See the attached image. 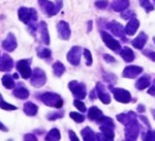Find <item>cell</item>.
Returning <instances> with one entry per match:
<instances>
[{
	"label": "cell",
	"instance_id": "obj_17",
	"mask_svg": "<svg viewBox=\"0 0 155 141\" xmlns=\"http://www.w3.org/2000/svg\"><path fill=\"white\" fill-rule=\"evenodd\" d=\"M12 94H13V96H15L16 98H18V99L25 100L29 97L30 92H29V90L22 83H19L17 86L14 87Z\"/></svg>",
	"mask_w": 155,
	"mask_h": 141
},
{
	"label": "cell",
	"instance_id": "obj_46",
	"mask_svg": "<svg viewBox=\"0 0 155 141\" xmlns=\"http://www.w3.org/2000/svg\"><path fill=\"white\" fill-rule=\"evenodd\" d=\"M24 140H30V141H36L37 140V137H36L35 134H32V133H27L24 135Z\"/></svg>",
	"mask_w": 155,
	"mask_h": 141
},
{
	"label": "cell",
	"instance_id": "obj_51",
	"mask_svg": "<svg viewBox=\"0 0 155 141\" xmlns=\"http://www.w3.org/2000/svg\"><path fill=\"white\" fill-rule=\"evenodd\" d=\"M137 111L139 113H143L145 112V106L143 105V104H139V105L137 106Z\"/></svg>",
	"mask_w": 155,
	"mask_h": 141
},
{
	"label": "cell",
	"instance_id": "obj_53",
	"mask_svg": "<svg viewBox=\"0 0 155 141\" xmlns=\"http://www.w3.org/2000/svg\"><path fill=\"white\" fill-rule=\"evenodd\" d=\"M0 130H1V131H4V132H7V131H8V128H7V127H6L3 123L0 122Z\"/></svg>",
	"mask_w": 155,
	"mask_h": 141
},
{
	"label": "cell",
	"instance_id": "obj_30",
	"mask_svg": "<svg viewBox=\"0 0 155 141\" xmlns=\"http://www.w3.org/2000/svg\"><path fill=\"white\" fill-rule=\"evenodd\" d=\"M52 69H53V73L55 76L61 77L65 72V66L64 64L60 61H56L52 64Z\"/></svg>",
	"mask_w": 155,
	"mask_h": 141
},
{
	"label": "cell",
	"instance_id": "obj_12",
	"mask_svg": "<svg viewBox=\"0 0 155 141\" xmlns=\"http://www.w3.org/2000/svg\"><path fill=\"white\" fill-rule=\"evenodd\" d=\"M95 90H96L97 97L99 98L100 101L103 104H110L111 102V96L108 93V91L105 88L104 84L102 82H97L96 86H95Z\"/></svg>",
	"mask_w": 155,
	"mask_h": 141
},
{
	"label": "cell",
	"instance_id": "obj_43",
	"mask_svg": "<svg viewBox=\"0 0 155 141\" xmlns=\"http://www.w3.org/2000/svg\"><path fill=\"white\" fill-rule=\"evenodd\" d=\"M94 4H95V6H96L97 8L105 9L108 6V4H109V2H108V0H97Z\"/></svg>",
	"mask_w": 155,
	"mask_h": 141
},
{
	"label": "cell",
	"instance_id": "obj_11",
	"mask_svg": "<svg viewBox=\"0 0 155 141\" xmlns=\"http://www.w3.org/2000/svg\"><path fill=\"white\" fill-rule=\"evenodd\" d=\"M105 27H106L107 30H109L114 36L123 39L124 41H127L126 37H125V34H126L125 33V29H124L123 26H122V24L119 23V22L112 20L110 22H108V23H106Z\"/></svg>",
	"mask_w": 155,
	"mask_h": 141
},
{
	"label": "cell",
	"instance_id": "obj_1",
	"mask_svg": "<svg viewBox=\"0 0 155 141\" xmlns=\"http://www.w3.org/2000/svg\"><path fill=\"white\" fill-rule=\"evenodd\" d=\"M17 14L18 19L27 26L30 33L33 36H36V31L38 30L39 26V24L37 23L38 13L36 11V9L32 7H24V6H22V7L18 9Z\"/></svg>",
	"mask_w": 155,
	"mask_h": 141
},
{
	"label": "cell",
	"instance_id": "obj_32",
	"mask_svg": "<svg viewBox=\"0 0 155 141\" xmlns=\"http://www.w3.org/2000/svg\"><path fill=\"white\" fill-rule=\"evenodd\" d=\"M51 54L52 52L49 48H45V47H38L37 48V56L41 59H45V60H47V59L51 58Z\"/></svg>",
	"mask_w": 155,
	"mask_h": 141
},
{
	"label": "cell",
	"instance_id": "obj_44",
	"mask_svg": "<svg viewBox=\"0 0 155 141\" xmlns=\"http://www.w3.org/2000/svg\"><path fill=\"white\" fill-rule=\"evenodd\" d=\"M142 53L145 55L146 57H148L150 60H152L153 62H155V51L150 50V49H146V50H143Z\"/></svg>",
	"mask_w": 155,
	"mask_h": 141
},
{
	"label": "cell",
	"instance_id": "obj_8",
	"mask_svg": "<svg viewBox=\"0 0 155 141\" xmlns=\"http://www.w3.org/2000/svg\"><path fill=\"white\" fill-rule=\"evenodd\" d=\"M141 130V126L138 120L133 121L127 125H125L124 133H125V140H136L137 137L139 136V132Z\"/></svg>",
	"mask_w": 155,
	"mask_h": 141
},
{
	"label": "cell",
	"instance_id": "obj_4",
	"mask_svg": "<svg viewBox=\"0 0 155 141\" xmlns=\"http://www.w3.org/2000/svg\"><path fill=\"white\" fill-rule=\"evenodd\" d=\"M31 62H32V58L21 59V60H18L16 62V64H15L16 70L20 74V76L23 79H28V78L31 77V75H32Z\"/></svg>",
	"mask_w": 155,
	"mask_h": 141
},
{
	"label": "cell",
	"instance_id": "obj_42",
	"mask_svg": "<svg viewBox=\"0 0 155 141\" xmlns=\"http://www.w3.org/2000/svg\"><path fill=\"white\" fill-rule=\"evenodd\" d=\"M121 17L123 19H129L130 20V19L135 18V13L130 9H126V10H124L121 13Z\"/></svg>",
	"mask_w": 155,
	"mask_h": 141
},
{
	"label": "cell",
	"instance_id": "obj_10",
	"mask_svg": "<svg viewBox=\"0 0 155 141\" xmlns=\"http://www.w3.org/2000/svg\"><path fill=\"white\" fill-rule=\"evenodd\" d=\"M82 53H83V48L80 46H73L66 55L67 61L73 66H77L80 64Z\"/></svg>",
	"mask_w": 155,
	"mask_h": 141
},
{
	"label": "cell",
	"instance_id": "obj_49",
	"mask_svg": "<svg viewBox=\"0 0 155 141\" xmlns=\"http://www.w3.org/2000/svg\"><path fill=\"white\" fill-rule=\"evenodd\" d=\"M147 92H148V94H151L152 96H155V81L153 82V84L151 85V87L148 89Z\"/></svg>",
	"mask_w": 155,
	"mask_h": 141
},
{
	"label": "cell",
	"instance_id": "obj_47",
	"mask_svg": "<svg viewBox=\"0 0 155 141\" xmlns=\"http://www.w3.org/2000/svg\"><path fill=\"white\" fill-rule=\"evenodd\" d=\"M68 134H69V138H70L71 141H78L79 140V138L77 137V135H76V133H75L74 131L69 130L68 131Z\"/></svg>",
	"mask_w": 155,
	"mask_h": 141
},
{
	"label": "cell",
	"instance_id": "obj_6",
	"mask_svg": "<svg viewBox=\"0 0 155 141\" xmlns=\"http://www.w3.org/2000/svg\"><path fill=\"white\" fill-rule=\"evenodd\" d=\"M47 76L43 69L36 67L32 70V75L30 77V84L35 88H40L46 83Z\"/></svg>",
	"mask_w": 155,
	"mask_h": 141
},
{
	"label": "cell",
	"instance_id": "obj_48",
	"mask_svg": "<svg viewBox=\"0 0 155 141\" xmlns=\"http://www.w3.org/2000/svg\"><path fill=\"white\" fill-rule=\"evenodd\" d=\"M139 119L145 124V126H147V128H148V129H150V128H151V125H150L149 121H148V119H147V117H145V116H143V115H139Z\"/></svg>",
	"mask_w": 155,
	"mask_h": 141
},
{
	"label": "cell",
	"instance_id": "obj_52",
	"mask_svg": "<svg viewBox=\"0 0 155 141\" xmlns=\"http://www.w3.org/2000/svg\"><path fill=\"white\" fill-rule=\"evenodd\" d=\"M92 20H89L88 22H87V32H90L91 30H92Z\"/></svg>",
	"mask_w": 155,
	"mask_h": 141
},
{
	"label": "cell",
	"instance_id": "obj_35",
	"mask_svg": "<svg viewBox=\"0 0 155 141\" xmlns=\"http://www.w3.org/2000/svg\"><path fill=\"white\" fill-rule=\"evenodd\" d=\"M97 123L99 124V125H109V126L115 127V124L113 122V120H112V118L107 117V116H104V115L97 120Z\"/></svg>",
	"mask_w": 155,
	"mask_h": 141
},
{
	"label": "cell",
	"instance_id": "obj_34",
	"mask_svg": "<svg viewBox=\"0 0 155 141\" xmlns=\"http://www.w3.org/2000/svg\"><path fill=\"white\" fill-rule=\"evenodd\" d=\"M64 116V111H56V112H50L46 115V118L49 121H55L59 119V118H62Z\"/></svg>",
	"mask_w": 155,
	"mask_h": 141
},
{
	"label": "cell",
	"instance_id": "obj_5",
	"mask_svg": "<svg viewBox=\"0 0 155 141\" xmlns=\"http://www.w3.org/2000/svg\"><path fill=\"white\" fill-rule=\"evenodd\" d=\"M68 88L76 99L82 100L86 97L87 94L86 85L83 82H78L77 80H72L68 83Z\"/></svg>",
	"mask_w": 155,
	"mask_h": 141
},
{
	"label": "cell",
	"instance_id": "obj_41",
	"mask_svg": "<svg viewBox=\"0 0 155 141\" xmlns=\"http://www.w3.org/2000/svg\"><path fill=\"white\" fill-rule=\"evenodd\" d=\"M142 139L148 141H155V130L149 129L146 133H144L142 135Z\"/></svg>",
	"mask_w": 155,
	"mask_h": 141
},
{
	"label": "cell",
	"instance_id": "obj_19",
	"mask_svg": "<svg viewBox=\"0 0 155 141\" xmlns=\"http://www.w3.org/2000/svg\"><path fill=\"white\" fill-rule=\"evenodd\" d=\"M116 118L120 123L124 124V125H127V124L133 122V121H136L137 115L133 112V111H129V112H127V113L118 114V115L116 116Z\"/></svg>",
	"mask_w": 155,
	"mask_h": 141
},
{
	"label": "cell",
	"instance_id": "obj_40",
	"mask_svg": "<svg viewBox=\"0 0 155 141\" xmlns=\"http://www.w3.org/2000/svg\"><path fill=\"white\" fill-rule=\"evenodd\" d=\"M73 105L76 107L77 109L80 111V112H85V111L87 110V108H86V106H85V104L82 102L80 99H74Z\"/></svg>",
	"mask_w": 155,
	"mask_h": 141
},
{
	"label": "cell",
	"instance_id": "obj_39",
	"mask_svg": "<svg viewBox=\"0 0 155 141\" xmlns=\"http://www.w3.org/2000/svg\"><path fill=\"white\" fill-rule=\"evenodd\" d=\"M103 79L106 81V82L109 83V85H113L114 83H116L117 77H116V75H114L112 73H106L103 75Z\"/></svg>",
	"mask_w": 155,
	"mask_h": 141
},
{
	"label": "cell",
	"instance_id": "obj_28",
	"mask_svg": "<svg viewBox=\"0 0 155 141\" xmlns=\"http://www.w3.org/2000/svg\"><path fill=\"white\" fill-rule=\"evenodd\" d=\"M1 82L6 89H14V87H15L14 77L11 76L10 74H5L4 76L1 78Z\"/></svg>",
	"mask_w": 155,
	"mask_h": 141
},
{
	"label": "cell",
	"instance_id": "obj_29",
	"mask_svg": "<svg viewBox=\"0 0 155 141\" xmlns=\"http://www.w3.org/2000/svg\"><path fill=\"white\" fill-rule=\"evenodd\" d=\"M81 135H82V138H83V140H85V141L96 140V136H95L94 131L88 126H86L85 128H83L81 130Z\"/></svg>",
	"mask_w": 155,
	"mask_h": 141
},
{
	"label": "cell",
	"instance_id": "obj_31",
	"mask_svg": "<svg viewBox=\"0 0 155 141\" xmlns=\"http://www.w3.org/2000/svg\"><path fill=\"white\" fill-rule=\"evenodd\" d=\"M46 141H57L61 139L60 132L57 128H52L50 131H48V133L46 134L45 138Z\"/></svg>",
	"mask_w": 155,
	"mask_h": 141
},
{
	"label": "cell",
	"instance_id": "obj_15",
	"mask_svg": "<svg viewBox=\"0 0 155 141\" xmlns=\"http://www.w3.org/2000/svg\"><path fill=\"white\" fill-rule=\"evenodd\" d=\"M57 31L59 38L62 40H68L71 36V29L70 26L66 21L61 20L57 23Z\"/></svg>",
	"mask_w": 155,
	"mask_h": 141
},
{
	"label": "cell",
	"instance_id": "obj_18",
	"mask_svg": "<svg viewBox=\"0 0 155 141\" xmlns=\"http://www.w3.org/2000/svg\"><path fill=\"white\" fill-rule=\"evenodd\" d=\"M38 30H39V33H40L41 41L43 42L45 45H49V44H50V36H49L47 24H46L45 21H40V22H39Z\"/></svg>",
	"mask_w": 155,
	"mask_h": 141
},
{
	"label": "cell",
	"instance_id": "obj_22",
	"mask_svg": "<svg viewBox=\"0 0 155 141\" xmlns=\"http://www.w3.org/2000/svg\"><path fill=\"white\" fill-rule=\"evenodd\" d=\"M129 0H113L111 4L112 10L115 12H123L129 7Z\"/></svg>",
	"mask_w": 155,
	"mask_h": 141
},
{
	"label": "cell",
	"instance_id": "obj_9",
	"mask_svg": "<svg viewBox=\"0 0 155 141\" xmlns=\"http://www.w3.org/2000/svg\"><path fill=\"white\" fill-rule=\"evenodd\" d=\"M100 34H101V38H102V40H103L104 44L106 45L110 50L114 52H119L121 50L122 47H121V44L119 43V41H117L111 34H109L108 32L104 30H101Z\"/></svg>",
	"mask_w": 155,
	"mask_h": 141
},
{
	"label": "cell",
	"instance_id": "obj_50",
	"mask_svg": "<svg viewBox=\"0 0 155 141\" xmlns=\"http://www.w3.org/2000/svg\"><path fill=\"white\" fill-rule=\"evenodd\" d=\"M89 95H90V97H89V98H90V100L91 101H93V100H95V99H96V97H97V93H96V90H92L91 91V92H90V94H89Z\"/></svg>",
	"mask_w": 155,
	"mask_h": 141
},
{
	"label": "cell",
	"instance_id": "obj_55",
	"mask_svg": "<svg viewBox=\"0 0 155 141\" xmlns=\"http://www.w3.org/2000/svg\"><path fill=\"white\" fill-rule=\"evenodd\" d=\"M13 77H14V78H15V79H17V78L19 77V75H18L17 73H15L14 75H13Z\"/></svg>",
	"mask_w": 155,
	"mask_h": 141
},
{
	"label": "cell",
	"instance_id": "obj_13",
	"mask_svg": "<svg viewBox=\"0 0 155 141\" xmlns=\"http://www.w3.org/2000/svg\"><path fill=\"white\" fill-rule=\"evenodd\" d=\"M2 48L7 52H12L17 48V40H16L15 35L12 32H9L4 40L2 41Z\"/></svg>",
	"mask_w": 155,
	"mask_h": 141
},
{
	"label": "cell",
	"instance_id": "obj_14",
	"mask_svg": "<svg viewBox=\"0 0 155 141\" xmlns=\"http://www.w3.org/2000/svg\"><path fill=\"white\" fill-rule=\"evenodd\" d=\"M143 72V68L141 66H136V65H130L124 68L123 72H122V77L128 78V79H134L137 76H139Z\"/></svg>",
	"mask_w": 155,
	"mask_h": 141
},
{
	"label": "cell",
	"instance_id": "obj_27",
	"mask_svg": "<svg viewBox=\"0 0 155 141\" xmlns=\"http://www.w3.org/2000/svg\"><path fill=\"white\" fill-rule=\"evenodd\" d=\"M87 116L91 121H97L99 118H101L102 116H103V113H102V111L98 107L92 106V107L89 108Z\"/></svg>",
	"mask_w": 155,
	"mask_h": 141
},
{
	"label": "cell",
	"instance_id": "obj_7",
	"mask_svg": "<svg viewBox=\"0 0 155 141\" xmlns=\"http://www.w3.org/2000/svg\"><path fill=\"white\" fill-rule=\"evenodd\" d=\"M109 89L114 96V99L120 103L127 104L131 101V94L128 90L123 88H116L112 85H109Z\"/></svg>",
	"mask_w": 155,
	"mask_h": 141
},
{
	"label": "cell",
	"instance_id": "obj_57",
	"mask_svg": "<svg viewBox=\"0 0 155 141\" xmlns=\"http://www.w3.org/2000/svg\"><path fill=\"white\" fill-rule=\"evenodd\" d=\"M153 41H154V43H155V37H153Z\"/></svg>",
	"mask_w": 155,
	"mask_h": 141
},
{
	"label": "cell",
	"instance_id": "obj_59",
	"mask_svg": "<svg viewBox=\"0 0 155 141\" xmlns=\"http://www.w3.org/2000/svg\"><path fill=\"white\" fill-rule=\"evenodd\" d=\"M154 3H155V0H154Z\"/></svg>",
	"mask_w": 155,
	"mask_h": 141
},
{
	"label": "cell",
	"instance_id": "obj_56",
	"mask_svg": "<svg viewBox=\"0 0 155 141\" xmlns=\"http://www.w3.org/2000/svg\"><path fill=\"white\" fill-rule=\"evenodd\" d=\"M2 100H4V99H3L2 95H1V94H0V103H1V101H2Z\"/></svg>",
	"mask_w": 155,
	"mask_h": 141
},
{
	"label": "cell",
	"instance_id": "obj_3",
	"mask_svg": "<svg viewBox=\"0 0 155 141\" xmlns=\"http://www.w3.org/2000/svg\"><path fill=\"white\" fill-rule=\"evenodd\" d=\"M38 4L48 17H52L63 7V0H56L55 2H51L49 0H38Z\"/></svg>",
	"mask_w": 155,
	"mask_h": 141
},
{
	"label": "cell",
	"instance_id": "obj_54",
	"mask_svg": "<svg viewBox=\"0 0 155 141\" xmlns=\"http://www.w3.org/2000/svg\"><path fill=\"white\" fill-rule=\"evenodd\" d=\"M151 113H152V116L155 119V109H151Z\"/></svg>",
	"mask_w": 155,
	"mask_h": 141
},
{
	"label": "cell",
	"instance_id": "obj_16",
	"mask_svg": "<svg viewBox=\"0 0 155 141\" xmlns=\"http://www.w3.org/2000/svg\"><path fill=\"white\" fill-rule=\"evenodd\" d=\"M14 67V61L7 53H3L0 59V71L9 72Z\"/></svg>",
	"mask_w": 155,
	"mask_h": 141
},
{
	"label": "cell",
	"instance_id": "obj_21",
	"mask_svg": "<svg viewBox=\"0 0 155 141\" xmlns=\"http://www.w3.org/2000/svg\"><path fill=\"white\" fill-rule=\"evenodd\" d=\"M147 40H148V35L145 33V32L142 31V32H140L139 35H138L134 40H132L131 44H132V46L134 48L139 49V50H142L145 46V44H146Z\"/></svg>",
	"mask_w": 155,
	"mask_h": 141
},
{
	"label": "cell",
	"instance_id": "obj_58",
	"mask_svg": "<svg viewBox=\"0 0 155 141\" xmlns=\"http://www.w3.org/2000/svg\"><path fill=\"white\" fill-rule=\"evenodd\" d=\"M0 59H1V55H0Z\"/></svg>",
	"mask_w": 155,
	"mask_h": 141
},
{
	"label": "cell",
	"instance_id": "obj_38",
	"mask_svg": "<svg viewBox=\"0 0 155 141\" xmlns=\"http://www.w3.org/2000/svg\"><path fill=\"white\" fill-rule=\"evenodd\" d=\"M0 108L3 110H6V111H13V110H17V107L15 105H13V104H10L8 102H6V101L2 100L1 103H0Z\"/></svg>",
	"mask_w": 155,
	"mask_h": 141
},
{
	"label": "cell",
	"instance_id": "obj_20",
	"mask_svg": "<svg viewBox=\"0 0 155 141\" xmlns=\"http://www.w3.org/2000/svg\"><path fill=\"white\" fill-rule=\"evenodd\" d=\"M139 26H140V22L138 19H136V18L130 19V20L128 21L127 25L124 27L125 33H126V35H128V36H133L135 33H136V31L138 30Z\"/></svg>",
	"mask_w": 155,
	"mask_h": 141
},
{
	"label": "cell",
	"instance_id": "obj_36",
	"mask_svg": "<svg viewBox=\"0 0 155 141\" xmlns=\"http://www.w3.org/2000/svg\"><path fill=\"white\" fill-rule=\"evenodd\" d=\"M69 116H70V118H72L76 123H82V122H84V120H85V116L83 114L78 113V112H73V111L69 113Z\"/></svg>",
	"mask_w": 155,
	"mask_h": 141
},
{
	"label": "cell",
	"instance_id": "obj_45",
	"mask_svg": "<svg viewBox=\"0 0 155 141\" xmlns=\"http://www.w3.org/2000/svg\"><path fill=\"white\" fill-rule=\"evenodd\" d=\"M103 59L107 62V63H114V62H116L115 58L109 54H103Z\"/></svg>",
	"mask_w": 155,
	"mask_h": 141
},
{
	"label": "cell",
	"instance_id": "obj_25",
	"mask_svg": "<svg viewBox=\"0 0 155 141\" xmlns=\"http://www.w3.org/2000/svg\"><path fill=\"white\" fill-rule=\"evenodd\" d=\"M119 54L121 58L123 59L125 62H127V63H130V62H132L135 59V54L133 50L128 46H124L123 48H121V50L119 51Z\"/></svg>",
	"mask_w": 155,
	"mask_h": 141
},
{
	"label": "cell",
	"instance_id": "obj_37",
	"mask_svg": "<svg viewBox=\"0 0 155 141\" xmlns=\"http://www.w3.org/2000/svg\"><path fill=\"white\" fill-rule=\"evenodd\" d=\"M83 56L85 58V62H86L87 66H91L92 63H93V60H92V54L87 48L83 49Z\"/></svg>",
	"mask_w": 155,
	"mask_h": 141
},
{
	"label": "cell",
	"instance_id": "obj_23",
	"mask_svg": "<svg viewBox=\"0 0 155 141\" xmlns=\"http://www.w3.org/2000/svg\"><path fill=\"white\" fill-rule=\"evenodd\" d=\"M151 83V77L150 75L144 74L141 77H139L137 79V81L135 82V87L138 90H144L145 88L149 87Z\"/></svg>",
	"mask_w": 155,
	"mask_h": 141
},
{
	"label": "cell",
	"instance_id": "obj_33",
	"mask_svg": "<svg viewBox=\"0 0 155 141\" xmlns=\"http://www.w3.org/2000/svg\"><path fill=\"white\" fill-rule=\"evenodd\" d=\"M139 3H140L141 7H142L145 10V12H147V13L153 11L155 9L154 5L150 2V0H139Z\"/></svg>",
	"mask_w": 155,
	"mask_h": 141
},
{
	"label": "cell",
	"instance_id": "obj_2",
	"mask_svg": "<svg viewBox=\"0 0 155 141\" xmlns=\"http://www.w3.org/2000/svg\"><path fill=\"white\" fill-rule=\"evenodd\" d=\"M37 98L41 102H43L46 106L54 107V108H61L63 106V99L61 96L55 92H50V91H46L43 93L37 94Z\"/></svg>",
	"mask_w": 155,
	"mask_h": 141
},
{
	"label": "cell",
	"instance_id": "obj_26",
	"mask_svg": "<svg viewBox=\"0 0 155 141\" xmlns=\"http://www.w3.org/2000/svg\"><path fill=\"white\" fill-rule=\"evenodd\" d=\"M114 128H115V127L109 126V125H100V131H101V133L105 136L106 140H109V141L114 139V136H115V134H114Z\"/></svg>",
	"mask_w": 155,
	"mask_h": 141
},
{
	"label": "cell",
	"instance_id": "obj_24",
	"mask_svg": "<svg viewBox=\"0 0 155 141\" xmlns=\"http://www.w3.org/2000/svg\"><path fill=\"white\" fill-rule=\"evenodd\" d=\"M23 112L25 113V115L33 117L36 116L38 113V106L34 104L31 101H27V102L24 103L23 105Z\"/></svg>",
	"mask_w": 155,
	"mask_h": 141
}]
</instances>
